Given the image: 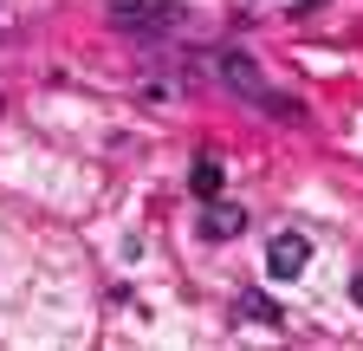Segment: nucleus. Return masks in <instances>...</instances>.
<instances>
[{
  "instance_id": "nucleus-8",
  "label": "nucleus",
  "mask_w": 363,
  "mask_h": 351,
  "mask_svg": "<svg viewBox=\"0 0 363 351\" xmlns=\"http://www.w3.org/2000/svg\"><path fill=\"white\" fill-rule=\"evenodd\" d=\"M311 7H325V0H305V7H298V14H311Z\"/></svg>"
},
{
  "instance_id": "nucleus-3",
  "label": "nucleus",
  "mask_w": 363,
  "mask_h": 351,
  "mask_svg": "<svg viewBox=\"0 0 363 351\" xmlns=\"http://www.w3.org/2000/svg\"><path fill=\"white\" fill-rule=\"evenodd\" d=\"M111 20L136 26V33H169L182 20V7H175V0H111Z\"/></svg>"
},
{
  "instance_id": "nucleus-2",
  "label": "nucleus",
  "mask_w": 363,
  "mask_h": 351,
  "mask_svg": "<svg viewBox=\"0 0 363 351\" xmlns=\"http://www.w3.org/2000/svg\"><path fill=\"white\" fill-rule=\"evenodd\" d=\"M305 267H311V241L298 228H279L266 241V280H298Z\"/></svg>"
},
{
  "instance_id": "nucleus-1",
  "label": "nucleus",
  "mask_w": 363,
  "mask_h": 351,
  "mask_svg": "<svg viewBox=\"0 0 363 351\" xmlns=\"http://www.w3.org/2000/svg\"><path fill=\"white\" fill-rule=\"evenodd\" d=\"M214 72H220V85L227 92H240L253 111H266V117H279V124H292L298 117V98H286V92H272V85L259 78V65L247 59V53H220L214 59Z\"/></svg>"
},
{
  "instance_id": "nucleus-4",
  "label": "nucleus",
  "mask_w": 363,
  "mask_h": 351,
  "mask_svg": "<svg viewBox=\"0 0 363 351\" xmlns=\"http://www.w3.org/2000/svg\"><path fill=\"white\" fill-rule=\"evenodd\" d=\"M240 228H247V208H240V202H214V195H208V208H201V234H208V241H234Z\"/></svg>"
},
{
  "instance_id": "nucleus-5",
  "label": "nucleus",
  "mask_w": 363,
  "mask_h": 351,
  "mask_svg": "<svg viewBox=\"0 0 363 351\" xmlns=\"http://www.w3.org/2000/svg\"><path fill=\"white\" fill-rule=\"evenodd\" d=\"M234 313H240V319H253V325H266V332H279V325H286V313H279L266 293H234Z\"/></svg>"
},
{
  "instance_id": "nucleus-7",
  "label": "nucleus",
  "mask_w": 363,
  "mask_h": 351,
  "mask_svg": "<svg viewBox=\"0 0 363 351\" xmlns=\"http://www.w3.org/2000/svg\"><path fill=\"white\" fill-rule=\"evenodd\" d=\"M350 299H357V306H363V274H357V280H350Z\"/></svg>"
},
{
  "instance_id": "nucleus-6",
  "label": "nucleus",
  "mask_w": 363,
  "mask_h": 351,
  "mask_svg": "<svg viewBox=\"0 0 363 351\" xmlns=\"http://www.w3.org/2000/svg\"><path fill=\"white\" fill-rule=\"evenodd\" d=\"M189 189H195L201 202H208V195H220V163H214V156H201V163H195V176H189Z\"/></svg>"
}]
</instances>
